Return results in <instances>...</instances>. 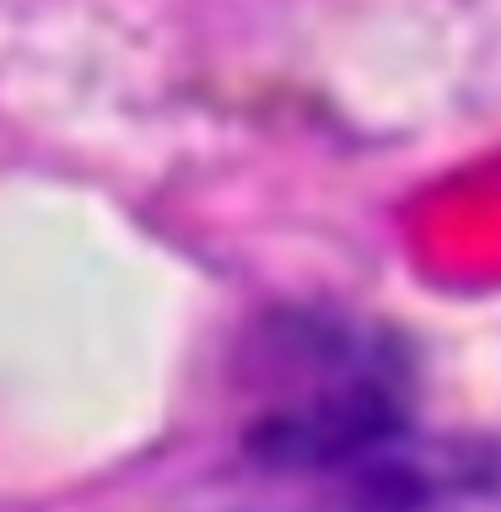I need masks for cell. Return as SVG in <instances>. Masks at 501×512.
Returning a JSON list of instances; mask_svg holds the SVG:
<instances>
[{"label": "cell", "instance_id": "1", "mask_svg": "<svg viewBox=\"0 0 501 512\" xmlns=\"http://www.w3.org/2000/svg\"><path fill=\"white\" fill-rule=\"evenodd\" d=\"M383 432L340 448L318 464L345 469V496L329 512H501V459L491 453H431V459H383ZM313 469V464H308Z\"/></svg>", "mask_w": 501, "mask_h": 512}]
</instances>
